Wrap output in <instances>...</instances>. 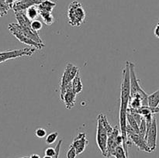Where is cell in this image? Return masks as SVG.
<instances>
[{
  "label": "cell",
  "mask_w": 159,
  "mask_h": 158,
  "mask_svg": "<svg viewBox=\"0 0 159 158\" xmlns=\"http://www.w3.org/2000/svg\"><path fill=\"white\" fill-rule=\"evenodd\" d=\"M6 2H7L8 4H9V6H10L11 7H12V4H13L14 2H16V1H18V0H6Z\"/></svg>",
  "instance_id": "33"
},
{
  "label": "cell",
  "mask_w": 159,
  "mask_h": 158,
  "mask_svg": "<svg viewBox=\"0 0 159 158\" xmlns=\"http://www.w3.org/2000/svg\"><path fill=\"white\" fill-rule=\"evenodd\" d=\"M39 15L43 20V23L47 26H51L54 23V18L52 15V12H39Z\"/></svg>",
  "instance_id": "19"
},
{
  "label": "cell",
  "mask_w": 159,
  "mask_h": 158,
  "mask_svg": "<svg viewBox=\"0 0 159 158\" xmlns=\"http://www.w3.org/2000/svg\"><path fill=\"white\" fill-rule=\"evenodd\" d=\"M130 67V98H134L138 94L142 88L140 85V80L138 79L135 71V64L132 62L129 64Z\"/></svg>",
  "instance_id": "10"
},
{
  "label": "cell",
  "mask_w": 159,
  "mask_h": 158,
  "mask_svg": "<svg viewBox=\"0 0 159 158\" xmlns=\"http://www.w3.org/2000/svg\"><path fill=\"white\" fill-rule=\"evenodd\" d=\"M118 146H123V137L121 136L120 129L118 125L113 127V132L108 136L107 148V156H114L115 150Z\"/></svg>",
  "instance_id": "3"
},
{
  "label": "cell",
  "mask_w": 159,
  "mask_h": 158,
  "mask_svg": "<svg viewBox=\"0 0 159 158\" xmlns=\"http://www.w3.org/2000/svg\"><path fill=\"white\" fill-rule=\"evenodd\" d=\"M56 2L51 1V0H44L40 5L37 6L39 12H52L56 6Z\"/></svg>",
  "instance_id": "16"
},
{
  "label": "cell",
  "mask_w": 159,
  "mask_h": 158,
  "mask_svg": "<svg viewBox=\"0 0 159 158\" xmlns=\"http://www.w3.org/2000/svg\"><path fill=\"white\" fill-rule=\"evenodd\" d=\"M154 33H155V37L159 39V22L157 23L156 26L155 27V29H154Z\"/></svg>",
  "instance_id": "32"
},
{
  "label": "cell",
  "mask_w": 159,
  "mask_h": 158,
  "mask_svg": "<svg viewBox=\"0 0 159 158\" xmlns=\"http://www.w3.org/2000/svg\"><path fill=\"white\" fill-rule=\"evenodd\" d=\"M157 136H158V127H157V119L155 116H154L153 122L152 126L150 127L148 131L146 134L145 139L148 146L150 148L151 151L153 152L156 150L157 147Z\"/></svg>",
  "instance_id": "9"
},
{
  "label": "cell",
  "mask_w": 159,
  "mask_h": 158,
  "mask_svg": "<svg viewBox=\"0 0 159 158\" xmlns=\"http://www.w3.org/2000/svg\"><path fill=\"white\" fill-rule=\"evenodd\" d=\"M8 28H9V32H10L11 33L19 40V41L21 42V43L28 45V46H30V47H34L37 50H42L45 46L43 43H37V42L34 41V40H32L31 39L25 37L23 34H22L20 31L17 30V29L12 26V23H10V24L9 25Z\"/></svg>",
  "instance_id": "8"
},
{
  "label": "cell",
  "mask_w": 159,
  "mask_h": 158,
  "mask_svg": "<svg viewBox=\"0 0 159 158\" xmlns=\"http://www.w3.org/2000/svg\"><path fill=\"white\" fill-rule=\"evenodd\" d=\"M77 153H76V150L75 149V147L72 145L70 146L69 150L67 152V158H75L77 156Z\"/></svg>",
  "instance_id": "28"
},
{
  "label": "cell",
  "mask_w": 159,
  "mask_h": 158,
  "mask_svg": "<svg viewBox=\"0 0 159 158\" xmlns=\"http://www.w3.org/2000/svg\"><path fill=\"white\" fill-rule=\"evenodd\" d=\"M139 129H140V135L145 138L146 134H147V124H146V121L144 118H142L141 122L139 125Z\"/></svg>",
  "instance_id": "26"
},
{
  "label": "cell",
  "mask_w": 159,
  "mask_h": 158,
  "mask_svg": "<svg viewBox=\"0 0 159 158\" xmlns=\"http://www.w3.org/2000/svg\"><path fill=\"white\" fill-rule=\"evenodd\" d=\"M86 17V12L82 3L74 0L69 4L68 8V23L71 26L79 27L82 26Z\"/></svg>",
  "instance_id": "2"
},
{
  "label": "cell",
  "mask_w": 159,
  "mask_h": 158,
  "mask_svg": "<svg viewBox=\"0 0 159 158\" xmlns=\"http://www.w3.org/2000/svg\"><path fill=\"white\" fill-rule=\"evenodd\" d=\"M107 140H108V133L104 125H102V120L98 116L97 118V133H96V143L98 147L100 150L102 156H107Z\"/></svg>",
  "instance_id": "6"
},
{
  "label": "cell",
  "mask_w": 159,
  "mask_h": 158,
  "mask_svg": "<svg viewBox=\"0 0 159 158\" xmlns=\"http://www.w3.org/2000/svg\"><path fill=\"white\" fill-rule=\"evenodd\" d=\"M35 135H36V136H37V137L41 139V138H43V137H45V136H46L47 132H46V130H45L43 128H38V129H36Z\"/></svg>",
  "instance_id": "29"
},
{
  "label": "cell",
  "mask_w": 159,
  "mask_h": 158,
  "mask_svg": "<svg viewBox=\"0 0 159 158\" xmlns=\"http://www.w3.org/2000/svg\"><path fill=\"white\" fill-rule=\"evenodd\" d=\"M141 106H142V102H141V99L138 96L130 98V103H129V108H133V109H138Z\"/></svg>",
  "instance_id": "22"
},
{
  "label": "cell",
  "mask_w": 159,
  "mask_h": 158,
  "mask_svg": "<svg viewBox=\"0 0 159 158\" xmlns=\"http://www.w3.org/2000/svg\"><path fill=\"white\" fill-rule=\"evenodd\" d=\"M75 99L76 94L73 91L72 84L70 83L69 85H68V86L67 87L66 91H65V95H64L63 99H62V102H64L67 109L70 110L75 106Z\"/></svg>",
  "instance_id": "14"
},
{
  "label": "cell",
  "mask_w": 159,
  "mask_h": 158,
  "mask_svg": "<svg viewBox=\"0 0 159 158\" xmlns=\"http://www.w3.org/2000/svg\"><path fill=\"white\" fill-rule=\"evenodd\" d=\"M62 139H60V140L58 141V143H57V146H56L55 147V154L54 155V156H52V158H59V154H60V150H61V143H62Z\"/></svg>",
  "instance_id": "30"
},
{
  "label": "cell",
  "mask_w": 159,
  "mask_h": 158,
  "mask_svg": "<svg viewBox=\"0 0 159 158\" xmlns=\"http://www.w3.org/2000/svg\"><path fill=\"white\" fill-rule=\"evenodd\" d=\"M79 72V68L78 67L75 66L72 64L69 63L67 64L66 68H65V71H64L63 74H62L61 77V94L60 97L61 99H63L65 93L66 91L67 87L68 86L70 83H71L73 79L75 78L78 73Z\"/></svg>",
  "instance_id": "4"
},
{
  "label": "cell",
  "mask_w": 159,
  "mask_h": 158,
  "mask_svg": "<svg viewBox=\"0 0 159 158\" xmlns=\"http://www.w3.org/2000/svg\"><path fill=\"white\" fill-rule=\"evenodd\" d=\"M43 158H52V157H51V156H46V155H45Z\"/></svg>",
  "instance_id": "35"
},
{
  "label": "cell",
  "mask_w": 159,
  "mask_h": 158,
  "mask_svg": "<svg viewBox=\"0 0 159 158\" xmlns=\"http://www.w3.org/2000/svg\"><path fill=\"white\" fill-rule=\"evenodd\" d=\"M11 9V6L6 2V0H0V17L6 15Z\"/></svg>",
  "instance_id": "23"
},
{
  "label": "cell",
  "mask_w": 159,
  "mask_h": 158,
  "mask_svg": "<svg viewBox=\"0 0 159 158\" xmlns=\"http://www.w3.org/2000/svg\"><path fill=\"white\" fill-rule=\"evenodd\" d=\"M127 125H130V126L134 130L135 133H137L138 134H140L139 125H138V123L137 122V121L135 120L134 116L131 115V113L129 112L128 111H127Z\"/></svg>",
  "instance_id": "20"
},
{
  "label": "cell",
  "mask_w": 159,
  "mask_h": 158,
  "mask_svg": "<svg viewBox=\"0 0 159 158\" xmlns=\"http://www.w3.org/2000/svg\"><path fill=\"white\" fill-rule=\"evenodd\" d=\"M16 19L18 24L20 26H23V27H30L31 20L28 18L26 14L25 13L24 11L21 12H15Z\"/></svg>",
  "instance_id": "15"
},
{
  "label": "cell",
  "mask_w": 159,
  "mask_h": 158,
  "mask_svg": "<svg viewBox=\"0 0 159 158\" xmlns=\"http://www.w3.org/2000/svg\"><path fill=\"white\" fill-rule=\"evenodd\" d=\"M12 25L17 30L20 31L22 34H23L25 37H28L34 41L37 42V43H43V40L39 36L38 32L33 30L30 27H23V26H20L18 23H12Z\"/></svg>",
  "instance_id": "13"
},
{
  "label": "cell",
  "mask_w": 159,
  "mask_h": 158,
  "mask_svg": "<svg viewBox=\"0 0 159 158\" xmlns=\"http://www.w3.org/2000/svg\"><path fill=\"white\" fill-rule=\"evenodd\" d=\"M42 27H43V23H42V22H40V20H33V21L31 22L30 28L33 30L38 32L39 30H40V29H42Z\"/></svg>",
  "instance_id": "27"
},
{
  "label": "cell",
  "mask_w": 159,
  "mask_h": 158,
  "mask_svg": "<svg viewBox=\"0 0 159 158\" xmlns=\"http://www.w3.org/2000/svg\"><path fill=\"white\" fill-rule=\"evenodd\" d=\"M159 105V88L156 91L148 95V106L156 108Z\"/></svg>",
  "instance_id": "18"
},
{
  "label": "cell",
  "mask_w": 159,
  "mask_h": 158,
  "mask_svg": "<svg viewBox=\"0 0 159 158\" xmlns=\"http://www.w3.org/2000/svg\"><path fill=\"white\" fill-rule=\"evenodd\" d=\"M30 158H40V155L38 154H32L30 156Z\"/></svg>",
  "instance_id": "34"
},
{
  "label": "cell",
  "mask_w": 159,
  "mask_h": 158,
  "mask_svg": "<svg viewBox=\"0 0 159 158\" xmlns=\"http://www.w3.org/2000/svg\"><path fill=\"white\" fill-rule=\"evenodd\" d=\"M55 148H52V147H48V148L46 149V150H45V155L48 156H51V157L55 154Z\"/></svg>",
  "instance_id": "31"
},
{
  "label": "cell",
  "mask_w": 159,
  "mask_h": 158,
  "mask_svg": "<svg viewBox=\"0 0 159 158\" xmlns=\"http://www.w3.org/2000/svg\"><path fill=\"white\" fill-rule=\"evenodd\" d=\"M44 0H18L12 4L11 9L16 12H21L26 11L31 6H38Z\"/></svg>",
  "instance_id": "11"
},
{
  "label": "cell",
  "mask_w": 159,
  "mask_h": 158,
  "mask_svg": "<svg viewBox=\"0 0 159 158\" xmlns=\"http://www.w3.org/2000/svg\"><path fill=\"white\" fill-rule=\"evenodd\" d=\"M71 145L75 147L77 154H81L85 151V148L89 145V141L86 138L85 133H79L77 136L74 139Z\"/></svg>",
  "instance_id": "12"
},
{
  "label": "cell",
  "mask_w": 159,
  "mask_h": 158,
  "mask_svg": "<svg viewBox=\"0 0 159 158\" xmlns=\"http://www.w3.org/2000/svg\"><path fill=\"white\" fill-rule=\"evenodd\" d=\"M71 84H72L73 91H74L76 94L82 92V89H83V85H82V80H81L80 75H79V72L78 73L77 75H76L75 77V78L73 79Z\"/></svg>",
  "instance_id": "17"
},
{
  "label": "cell",
  "mask_w": 159,
  "mask_h": 158,
  "mask_svg": "<svg viewBox=\"0 0 159 158\" xmlns=\"http://www.w3.org/2000/svg\"><path fill=\"white\" fill-rule=\"evenodd\" d=\"M26 14L30 20H35L39 15V10L37 6H31L26 10Z\"/></svg>",
  "instance_id": "21"
},
{
  "label": "cell",
  "mask_w": 159,
  "mask_h": 158,
  "mask_svg": "<svg viewBox=\"0 0 159 158\" xmlns=\"http://www.w3.org/2000/svg\"><path fill=\"white\" fill-rule=\"evenodd\" d=\"M57 136H58V133L57 132H54V133H50L49 135H48L46 137V143L48 145H51V144H53L57 139Z\"/></svg>",
  "instance_id": "25"
},
{
  "label": "cell",
  "mask_w": 159,
  "mask_h": 158,
  "mask_svg": "<svg viewBox=\"0 0 159 158\" xmlns=\"http://www.w3.org/2000/svg\"><path fill=\"white\" fill-rule=\"evenodd\" d=\"M22 158H30V156H23V157Z\"/></svg>",
  "instance_id": "36"
},
{
  "label": "cell",
  "mask_w": 159,
  "mask_h": 158,
  "mask_svg": "<svg viewBox=\"0 0 159 158\" xmlns=\"http://www.w3.org/2000/svg\"><path fill=\"white\" fill-rule=\"evenodd\" d=\"M114 156L116 158H128V156L126 154L124 149L123 146H118L115 150Z\"/></svg>",
  "instance_id": "24"
},
{
  "label": "cell",
  "mask_w": 159,
  "mask_h": 158,
  "mask_svg": "<svg viewBox=\"0 0 159 158\" xmlns=\"http://www.w3.org/2000/svg\"><path fill=\"white\" fill-rule=\"evenodd\" d=\"M130 61L126 62L125 68L123 70V79L121 83L120 107V129L123 137V147L128 156V147L131 143L129 142L127 134V115L130 100Z\"/></svg>",
  "instance_id": "1"
},
{
  "label": "cell",
  "mask_w": 159,
  "mask_h": 158,
  "mask_svg": "<svg viewBox=\"0 0 159 158\" xmlns=\"http://www.w3.org/2000/svg\"><path fill=\"white\" fill-rule=\"evenodd\" d=\"M34 47H26L20 50H12L0 52V64L10 59L18 58L22 57H31L35 52Z\"/></svg>",
  "instance_id": "5"
},
{
  "label": "cell",
  "mask_w": 159,
  "mask_h": 158,
  "mask_svg": "<svg viewBox=\"0 0 159 158\" xmlns=\"http://www.w3.org/2000/svg\"><path fill=\"white\" fill-rule=\"evenodd\" d=\"M127 134L128 140H130L131 143L135 144L140 150L148 152V153H151L152 152L150 148L148 147V146L145 138L141 136L140 134H138L137 133H135L134 130L129 125H127Z\"/></svg>",
  "instance_id": "7"
}]
</instances>
